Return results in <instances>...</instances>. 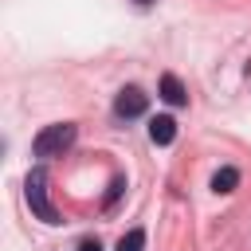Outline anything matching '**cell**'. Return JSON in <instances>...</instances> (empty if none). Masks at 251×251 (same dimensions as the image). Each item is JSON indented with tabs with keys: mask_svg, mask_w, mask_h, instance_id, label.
<instances>
[{
	"mask_svg": "<svg viewBox=\"0 0 251 251\" xmlns=\"http://www.w3.org/2000/svg\"><path fill=\"white\" fill-rule=\"evenodd\" d=\"M235 184H239V173H235V169H220V173L212 176V188H216V192H231Z\"/></svg>",
	"mask_w": 251,
	"mask_h": 251,
	"instance_id": "obj_6",
	"label": "cell"
},
{
	"mask_svg": "<svg viewBox=\"0 0 251 251\" xmlns=\"http://www.w3.org/2000/svg\"><path fill=\"white\" fill-rule=\"evenodd\" d=\"M141 247H145V231L141 227H133V231H126L118 239V251H141Z\"/></svg>",
	"mask_w": 251,
	"mask_h": 251,
	"instance_id": "obj_7",
	"label": "cell"
},
{
	"mask_svg": "<svg viewBox=\"0 0 251 251\" xmlns=\"http://www.w3.org/2000/svg\"><path fill=\"white\" fill-rule=\"evenodd\" d=\"M145 106H149V98L141 94V86H122V90H118V98H114V114H118L122 122L141 118V114H145Z\"/></svg>",
	"mask_w": 251,
	"mask_h": 251,
	"instance_id": "obj_3",
	"label": "cell"
},
{
	"mask_svg": "<svg viewBox=\"0 0 251 251\" xmlns=\"http://www.w3.org/2000/svg\"><path fill=\"white\" fill-rule=\"evenodd\" d=\"M137 4H153V0H137Z\"/></svg>",
	"mask_w": 251,
	"mask_h": 251,
	"instance_id": "obj_10",
	"label": "cell"
},
{
	"mask_svg": "<svg viewBox=\"0 0 251 251\" xmlns=\"http://www.w3.org/2000/svg\"><path fill=\"white\" fill-rule=\"evenodd\" d=\"M161 98H165L169 106H184V102H188V90H184V82H180L176 75H161Z\"/></svg>",
	"mask_w": 251,
	"mask_h": 251,
	"instance_id": "obj_4",
	"label": "cell"
},
{
	"mask_svg": "<svg viewBox=\"0 0 251 251\" xmlns=\"http://www.w3.org/2000/svg\"><path fill=\"white\" fill-rule=\"evenodd\" d=\"M75 133H78V129H75L71 122H55V126H47V129L35 133L31 153H35V157H55V153H63V149L75 145Z\"/></svg>",
	"mask_w": 251,
	"mask_h": 251,
	"instance_id": "obj_1",
	"label": "cell"
},
{
	"mask_svg": "<svg viewBox=\"0 0 251 251\" xmlns=\"http://www.w3.org/2000/svg\"><path fill=\"white\" fill-rule=\"evenodd\" d=\"M24 188H27V204H31V212H35L43 224H59V212L47 204V173H43V169H31L27 180H24Z\"/></svg>",
	"mask_w": 251,
	"mask_h": 251,
	"instance_id": "obj_2",
	"label": "cell"
},
{
	"mask_svg": "<svg viewBox=\"0 0 251 251\" xmlns=\"http://www.w3.org/2000/svg\"><path fill=\"white\" fill-rule=\"evenodd\" d=\"M122 188H126V180H122V176H114V180H110V192H106V204H114Z\"/></svg>",
	"mask_w": 251,
	"mask_h": 251,
	"instance_id": "obj_8",
	"label": "cell"
},
{
	"mask_svg": "<svg viewBox=\"0 0 251 251\" xmlns=\"http://www.w3.org/2000/svg\"><path fill=\"white\" fill-rule=\"evenodd\" d=\"M149 137H153V145H169V141L176 137V122H173L169 114H157V118L149 122Z\"/></svg>",
	"mask_w": 251,
	"mask_h": 251,
	"instance_id": "obj_5",
	"label": "cell"
},
{
	"mask_svg": "<svg viewBox=\"0 0 251 251\" xmlns=\"http://www.w3.org/2000/svg\"><path fill=\"white\" fill-rule=\"evenodd\" d=\"M78 251H102V243H98V239H82V243H78Z\"/></svg>",
	"mask_w": 251,
	"mask_h": 251,
	"instance_id": "obj_9",
	"label": "cell"
}]
</instances>
